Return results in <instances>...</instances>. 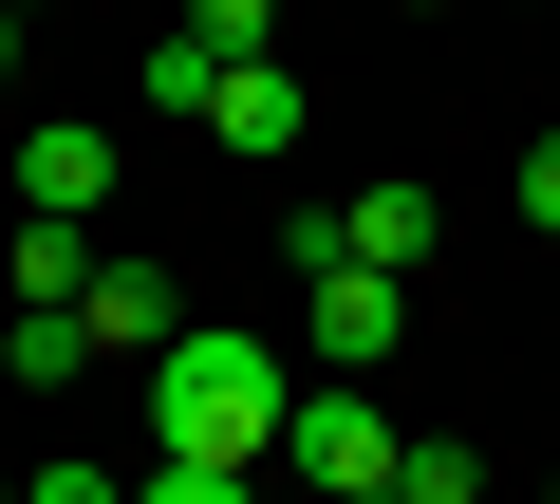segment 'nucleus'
<instances>
[{"label":"nucleus","mask_w":560,"mask_h":504,"mask_svg":"<svg viewBox=\"0 0 560 504\" xmlns=\"http://www.w3.org/2000/svg\"><path fill=\"white\" fill-rule=\"evenodd\" d=\"M411 485V430L337 374H300V430H280V504H393Z\"/></svg>","instance_id":"2"},{"label":"nucleus","mask_w":560,"mask_h":504,"mask_svg":"<svg viewBox=\"0 0 560 504\" xmlns=\"http://www.w3.org/2000/svg\"><path fill=\"white\" fill-rule=\"evenodd\" d=\"M393 504H486V448H467V430H411V485H393Z\"/></svg>","instance_id":"10"},{"label":"nucleus","mask_w":560,"mask_h":504,"mask_svg":"<svg viewBox=\"0 0 560 504\" xmlns=\"http://www.w3.org/2000/svg\"><path fill=\"white\" fill-rule=\"evenodd\" d=\"M94 206H113V131L94 113H38L20 131V224H94Z\"/></svg>","instance_id":"5"},{"label":"nucleus","mask_w":560,"mask_h":504,"mask_svg":"<svg viewBox=\"0 0 560 504\" xmlns=\"http://www.w3.org/2000/svg\"><path fill=\"white\" fill-rule=\"evenodd\" d=\"M261 57H280V20H261V0H187V20H168V38L131 57V94L206 131V113H224V75H261Z\"/></svg>","instance_id":"3"},{"label":"nucleus","mask_w":560,"mask_h":504,"mask_svg":"<svg viewBox=\"0 0 560 504\" xmlns=\"http://www.w3.org/2000/svg\"><path fill=\"white\" fill-rule=\"evenodd\" d=\"M541 504H560V485H541Z\"/></svg>","instance_id":"16"},{"label":"nucleus","mask_w":560,"mask_h":504,"mask_svg":"<svg viewBox=\"0 0 560 504\" xmlns=\"http://www.w3.org/2000/svg\"><path fill=\"white\" fill-rule=\"evenodd\" d=\"M523 224L560 243V131H523Z\"/></svg>","instance_id":"12"},{"label":"nucleus","mask_w":560,"mask_h":504,"mask_svg":"<svg viewBox=\"0 0 560 504\" xmlns=\"http://www.w3.org/2000/svg\"><path fill=\"white\" fill-rule=\"evenodd\" d=\"M0 75H20V20H0Z\"/></svg>","instance_id":"14"},{"label":"nucleus","mask_w":560,"mask_h":504,"mask_svg":"<svg viewBox=\"0 0 560 504\" xmlns=\"http://www.w3.org/2000/svg\"><path fill=\"white\" fill-rule=\"evenodd\" d=\"M131 504H280V485H224V467H131Z\"/></svg>","instance_id":"11"},{"label":"nucleus","mask_w":560,"mask_h":504,"mask_svg":"<svg viewBox=\"0 0 560 504\" xmlns=\"http://www.w3.org/2000/svg\"><path fill=\"white\" fill-rule=\"evenodd\" d=\"M206 131H224L243 168H280V150L318 131V94H300V57H261V75H224V113H206Z\"/></svg>","instance_id":"8"},{"label":"nucleus","mask_w":560,"mask_h":504,"mask_svg":"<svg viewBox=\"0 0 560 504\" xmlns=\"http://www.w3.org/2000/svg\"><path fill=\"white\" fill-rule=\"evenodd\" d=\"M318 224H337V262H355V281H411V262H430V224H448V206L374 168V187H355V206H318Z\"/></svg>","instance_id":"7"},{"label":"nucleus","mask_w":560,"mask_h":504,"mask_svg":"<svg viewBox=\"0 0 560 504\" xmlns=\"http://www.w3.org/2000/svg\"><path fill=\"white\" fill-rule=\"evenodd\" d=\"M75 355H94V318H0V374L20 392H75Z\"/></svg>","instance_id":"9"},{"label":"nucleus","mask_w":560,"mask_h":504,"mask_svg":"<svg viewBox=\"0 0 560 504\" xmlns=\"http://www.w3.org/2000/svg\"><path fill=\"white\" fill-rule=\"evenodd\" d=\"M20 504H131L113 467H20Z\"/></svg>","instance_id":"13"},{"label":"nucleus","mask_w":560,"mask_h":504,"mask_svg":"<svg viewBox=\"0 0 560 504\" xmlns=\"http://www.w3.org/2000/svg\"><path fill=\"white\" fill-rule=\"evenodd\" d=\"M280 430H300V355H261L224 318H187L150 355V467H224V485H280Z\"/></svg>","instance_id":"1"},{"label":"nucleus","mask_w":560,"mask_h":504,"mask_svg":"<svg viewBox=\"0 0 560 504\" xmlns=\"http://www.w3.org/2000/svg\"><path fill=\"white\" fill-rule=\"evenodd\" d=\"M0 504H20V467H0Z\"/></svg>","instance_id":"15"},{"label":"nucleus","mask_w":560,"mask_h":504,"mask_svg":"<svg viewBox=\"0 0 560 504\" xmlns=\"http://www.w3.org/2000/svg\"><path fill=\"white\" fill-rule=\"evenodd\" d=\"M75 318H94V355H131V374H150V355L187 337V281H168V262H131V243H113V262H94V300H75Z\"/></svg>","instance_id":"6"},{"label":"nucleus","mask_w":560,"mask_h":504,"mask_svg":"<svg viewBox=\"0 0 560 504\" xmlns=\"http://www.w3.org/2000/svg\"><path fill=\"white\" fill-rule=\"evenodd\" d=\"M374 355H411V281H300V374H337V392H374Z\"/></svg>","instance_id":"4"}]
</instances>
